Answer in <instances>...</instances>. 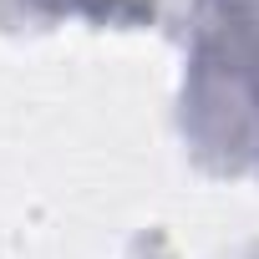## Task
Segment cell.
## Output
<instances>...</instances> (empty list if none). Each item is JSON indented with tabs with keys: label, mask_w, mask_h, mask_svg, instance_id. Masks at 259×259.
Returning a JSON list of instances; mask_svg holds the SVG:
<instances>
[{
	"label": "cell",
	"mask_w": 259,
	"mask_h": 259,
	"mask_svg": "<svg viewBox=\"0 0 259 259\" xmlns=\"http://www.w3.org/2000/svg\"><path fill=\"white\" fill-rule=\"evenodd\" d=\"M56 6H66V11H87V16H107L112 0H56Z\"/></svg>",
	"instance_id": "obj_1"
}]
</instances>
